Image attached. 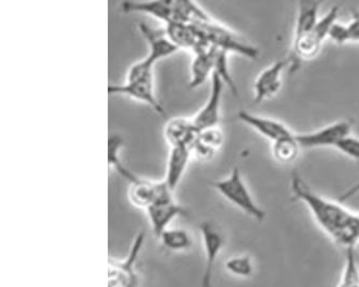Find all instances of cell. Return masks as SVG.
I'll use <instances>...</instances> for the list:
<instances>
[{
	"label": "cell",
	"mask_w": 359,
	"mask_h": 287,
	"mask_svg": "<svg viewBox=\"0 0 359 287\" xmlns=\"http://www.w3.org/2000/svg\"><path fill=\"white\" fill-rule=\"evenodd\" d=\"M359 194V180L357 182H355L353 186H351L348 190L343 192L340 196H339L338 201L343 203V202H346V201L350 200V199L354 198L355 196Z\"/></svg>",
	"instance_id": "f546056e"
},
{
	"label": "cell",
	"mask_w": 359,
	"mask_h": 287,
	"mask_svg": "<svg viewBox=\"0 0 359 287\" xmlns=\"http://www.w3.org/2000/svg\"><path fill=\"white\" fill-rule=\"evenodd\" d=\"M212 187L224 196L229 203L233 204L238 210L245 213L255 220L262 222L266 218V212L258 206L252 198L248 185L243 180L240 168H233L226 178L212 182Z\"/></svg>",
	"instance_id": "277c9868"
},
{
	"label": "cell",
	"mask_w": 359,
	"mask_h": 287,
	"mask_svg": "<svg viewBox=\"0 0 359 287\" xmlns=\"http://www.w3.org/2000/svg\"><path fill=\"white\" fill-rule=\"evenodd\" d=\"M140 32L142 37L145 38L149 47V53L146 56L151 63L156 65L161 60L172 56L180 51L177 47L170 41L166 35L165 29H156L150 27L146 23H140Z\"/></svg>",
	"instance_id": "9a60e30c"
},
{
	"label": "cell",
	"mask_w": 359,
	"mask_h": 287,
	"mask_svg": "<svg viewBox=\"0 0 359 287\" xmlns=\"http://www.w3.org/2000/svg\"><path fill=\"white\" fill-rule=\"evenodd\" d=\"M201 37L210 42V45L226 52H234L241 55L256 59L258 50L246 44L238 34L230 31L226 26L210 19L192 23Z\"/></svg>",
	"instance_id": "5b68a950"
},
{
	"label": "cell",
	"mask_w": 359,
	"mask_h": 287,
	"mask_svg": "<svg viewBox=\"0 0 359 287\" xmlns=\"http://www.w3.org/2000/svg\"><path fill=\"white\" fill-rule=\"evenodd\" d=\"M218 48L210 46L206 49L194 53V61L190 69L189 86L192 89L200 87L214 74L215 63L217 58Z\"/></svg>",
	"instance_id": "ac0fdd59"
},
{
	"label": "cell",
	"mask_w": 359,
	"mask_h": 287,
	"mask_svg": "<svg viewBox=\"0 0 359 287\" xmlns=\"http://www.w3.org/2000/svg\"><path fill=\"white\" fill-rule=\"evenodd\" d=\"M336 149L344 156H348L350 159L359 161V138L352 135L346 136L339 142Z\"/></svg>",
	"instance_id": "f1b7e54d"
},
{
	"label": "cell",
	"mask_w": 359,
	"mask_h": 287,
	"mask_svg": "<svg viewBox=\"0 0 359 287\" xmlns=\"http://www.w3.org/2000/svg\"><path fill=\"white\" fill-rule=\"evenodd\" d=\"M121 176L130 182L128 200L140 210L147 211L152 204L156 203V201L173 194V192L166 186L164 180L154 182V180L140 178L128 168L123 171Z\"/></svg>",
	"instance_id": "8992f818"
},
{
	"label": "cell",
	"mask_w": 359,
	"mask_h": 287,
	"mask_svg": "<svg viewBox=\"0 0 359 287\" xmlns=\"http://www.w3.org/2000/svg\"><path fill=\"white\" fill-rule=\"evenodd\" d=\"M222 142L224 134L218 126L202 130L191 147V156L198 161H208L222 147Z\"/></svg>",
	"instance_id": "d6986e66"
},
{
	"label": "cell",
	"mask_w": 359,
	"mask_h": 287,
	"mask_svg": "<svg viewBox=\"0 0 359 287\" xmlns=\"http://www.w3.org/2000/svg\"><path fill=\"white\" fill-rule=\"evenodd\" d=\"M329 37L339 45L346 42H359V11L354 12L348 24H334Z\"/></svg>",
	"instance_id": "d4e9b609"
},
{
	"label": "cell",
	"mask_w": 359,
	"mask_h": 287,
	"mask_svg": "<svg viewBox=\"0 0 359 287\" xmlns=\"http://www.w3.org/2000/svg\"><path fill=\"white\" fill-rule=\"evenodd\" d=\"M146 213H147L152 232L156 238H159L160 234L166 229L170 228V225L176 218L187 215V210L174 200L173 194H170V196H164L159 201H156V203L152 204L146 211Z\"/></svg>",
	"instance_id": "30bf717a"
},
{
	"label": "cell",
	"mask_w": 359,
	"mask_h": 287,
	"mask_svg": "<svg viewBox=\"0 0 359 287\" xmlns=\"http://www.w3.org/2000/svg\"><path fill=\"white\" fill-rule=\"evenodd\" d=\"M290 189L297 200L308 206L323 232L342 248H356L359 242V215L339 201L328 200L314 192L298 173H292Z\"/></svg>",
	"instance_id": "6da1fadb"
},
{
	"label": "cell",
	"mask_w": 359,
	"mask_h": 287,
	"mask_svg": "<svg viewBox=\"0 0 359 287\" xmlns=\"http://www.w3.org/2000/svg\"><path fill=\"white\" fill-rule=\"evenodd\" d=\"M191 156V149L189 148H170L163 180L172 192H174L182 182Z\"/></svg>",
	"instance_id": "ffe728a7"
},
{
	"label": "cell",
	"mask_w": 359,
	"mask_h": 287,
	"mask_svg": "<svg viewBox=\"0 0 359 287\" xmlns=\"http://www.w3.org/2000/svg\"><path fill=\"white\" fill-rule=\"evenodd\" d=\"M287 65L288 61L278 60L262 70L257 77L254 86V100L257 104L262 103L264 100L278 94L282 88L283 73Z\"/></svg>",
	"instance_id": "7c38bea8"
},
{
	"label": "cell",
	"mask_w": 359,
	"mask_h": 287,
	"mask_svg": "<svg viewBox=\"0 0 359 287\" xmlns=\"http://www.w3.org/2000/svg\"><path fill=\"white\" fill-rule=\"evenodd\" d=\"M352 128L353 122L351 120H340L324 128H318L316 131L296 134V138L301 148H306V149L336 148L343 138L351 135Z\"/></svg>",
	"instance_id": "52a82bcc"
},
{
	"label": "cell",
	"mask_w": 359,
	"mask_h": 287,
	"mask_svg": "<svg viewBox=\"0 0 359 287\" xmlns=\"http://www.w3.org/2000/svg\"><path fill=\"white\" fill-rule=\"evenodd\" d=\"M226 270L232 276L238 278H250L254 274V265L252 258L248 255H236L226 260Z\"/></svg>",
	"instance_id": "4316f807"
},
{
	"label": "cell",
	"mask_w": 359,
	"mask_h": 287,
	"mask_svg": "<svg viewBox=\"0 0 359 287\" xmlns=\"http://www.w3.org/2000/svg\"><path fill=\"white\" fill-rule=\"evenodd\" d=\"M165 33L170 41L180 50H190L194 53L212 46L210 42L201 37L192 24L170 21L165 24Z\"/></svg>",
	"instance_id": "5bb4252c"
},
{
	"label": "cell",
	"mask_w": 359,
	"mask_h": 287,
	"mask_svg": "<svg viewBox=\"0 0 359 287\" xmlns=\"http://www.w3.org/2000/svg\"><path fill=\"white\" fill-rule=\"evenodd\" d=\"M145 240V232H142L133 243L131 252L124 260H116L109 262L108 270V287H136L137 274L135 272V264L138 255Z\"/></svg>",
	"instance_id": "9c48e42d"
},
{
	"label": "cell",
	"mask_w": 359,
	"mask_h": 287,
	"mask_svg": "<svg viewBox=\"0 0 359 287\" xmlns=\"http://www.w3.org/2000/svg\"><path fill=\"white\" fill-rule=\"evenodd\" d=\"M339 11L338 6H334L324 17L320 18L312 31L302 37L292 39V53L288 61V65L290 64L292 70L298 69L301 62L313 60L320 53L325 39L330 36L332 27L337 23Z\"/></svg>",
	"instance_id": "3957f363"
},
{
	"label": "cell",
	"mask_w": 359,
	"mask_h": 287,
	"mask_svg": "<svg viewBox=\"0 0 359 287\" xmlns=\"http://www.w3.org/2000/svg\"><path fill=\"white\" fill-rule=\"evenodd\" d=\"M324 0H299L294 38L302 36L312 31L315 24L320 20V10Z\"/></svg>",
	"instance_id": "44dd1931"
},
{
	"label": "cell",
	"mask_w": 359,
	"mask_h": 287,
	"mask_svg": "<svg viewBox=\"0 0 359 287\" xmlns=\"http://www.w3.org/2000/svg\"><path fill=\"white\" fill-rule=\"evenodd\" d=\"M238 118L241 122L250 126L257 133L271 140V142L294 134L288 126L278 120L262 117L245 110H241L238 114Z\"/></svg>",
	"instance_id": "2e32d148"
},
{
	"label": "cell",
	"mask_w": 359,
	"mask_h": 287,
	"mask_svg": "<svg viewBox=\"0 0 359 287\" xmlns=\"http://www.w3.org/2000/svg\"><path fill=\"white\" fill-rule=\"evenodd\" d=\"M158 239L168 252H187L194 246L191 234L182 228H168Z\"/></svg>",
	"instance_id": "7402d4cb"
},
{
	"label": "cell",
	"mask_w": 359,
	"mask_h": 287,
	"mask_svg": "<svg viewBox=\"0 0 359 287\" xmlns=\"http://www.w3.org/2000/svg\"><path fill=\"white\" fill-rule=\"evenodd\" d=\"M192 118L175 117L168 120L164 126V138L170 148L191 149L198 135Z\"/></svg>",
	"instance_id": "4fadbf2b"
},
{
	"label": "cell",
	"mask_w": 359,
	"mask_h": 287,
	"mask_svg": "<svg viewBox=\"0 0 359 287\" xmlns=\"http://www.w3.org/2000/svg\"><path fill=\"white\" fill-rule=\"evenodd\" d=\"M204 253H205V268L202 276V287L212 286V274H214L215 265L217 262L218 256L224 246V236L219 227L210 220L201 222L198 225Z\"/></svg>",
	"instance_id": "ba28073f"
},
{
	"label": "cell",
	"mask_w": 359,
	"mask_h": 287,
	"mask_svg": "<svg viewBox=\"0 0 359 287\" xmlns=\"http://www.w3.org/2000/svg\"><path fill=\"white\" fill-rule=\"evenodd\" d=\"M122 10L126 13L148 14L168 24L173 20L174 0H126L122 3Z\"/></svg>",
	"instance_id": "e0dca14e"
},
{
	"label": "cell",
	"mask_w": 359,
	"mask_h": 287,
	"mask_svg": "<svg viewBox=\"0 0 359 287\" xmlns=\"http://www.w3.org/2000/svg\"><path fill=\"white\" fill-rule=\"evenodd\" d=\"M301 146L297 140L296 134L280 138L272 142V156L276 161L283 164L294 162L298 158Z\"/></svg>",
	"instance_id": "cb8c5ba5"
},
{
	"label": "cell",
	"mask_w": 359,
	"mask_h": 287,
	"mask_svg": "<svg viewBox=\"0 0 359 287\" xmlns=\"http://www.w3.org/2000/svg\"><path fill=\"white\" fill-rule=\"evenodd\" d=\"M210 78H212V88H210V96L206 100L205 105L201 108L198 114L192 118L194 126L198 131L218 126L219 124L222 93L226 84L220 79L219 76L215 73Z\"/></svg>",
	"instance_id": "8fae6325"
},
{
	"label": "cell",
	"mask_w": 359,
	"mask_h": 287,
	"mask_svg": "<svg viewBox=\"0 0 359 287\" xmlns=\"http://www.w3.org/2000/svg\"><path fill=\"white\" fill-rule=\"evenodd\" d=\"M214 73L219 76L220 79L224 82L226 86L230 88L234 95L238 94L236 84H234L233 79H232L231 75H230V72H229L228 52L222 51L220 49L218 50L216 63H215Z\"/></svg>",
	"instance_id": "83f0119b"
},
{
	"label": "cell",
	"mask_w": 359,
	"mask_h": 287,
	"mask_svg": "<svg viewBox=\"0 0 359 287\" xmlns=\"http://www.w3.org/2000/svg\"><path fill=\"white\" fill-rule=\"evenodd\" d=\"M154 66L156 65L151 63L147 58L142 61L136 62L128 69L126 84H118V86L110 84L108 87V93L112 94V95L119 94V95L128 96V98L138 100L140 103L147 104L152 109H154L156 114L164 117L165 110L154 93Z\"/></svg>",
	"instance_id": "7a4b0ae2"
},
{
	"label": "cell",
	"mask_w": 359,
	"mask_h": 287,
	"mask_svg": "<svg viewBox=\"0 0 359 287\" xmlns=\"http://www.w3.org/2000/svg\"><path fill=\"white\" fill-rule=\"evenodd\" d=\"M338 287H359V264L356 248L346 250V262Z\"/></svg>",
	"instance_id": "484cf974"
},
{
	"label": "cell",
	"mask_w": 359,
	"mask_h": 287,
	"mask_svg": "<svg viewBox=\"0 0 359 287\" xmlns=\"http://www.w3.org/2000/svg\"><path fill=\"white\" fill-rule=\"evenodd\" d=\"M212 18L194 0H174V15L172 21L192 24L194 22L208 21Z\"/></svg>",
	"instance_id": "603a6c76"
}]
</instances>
